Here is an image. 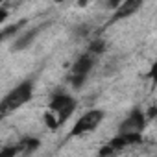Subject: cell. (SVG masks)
Here are the masks:
<instances>
[{"mask_svg": "<svg viewBox=\"0 0 157 157\" xmlns=\"http://www.w3.org/2000/svg\"><path fill=\"white\" fill-rule=\"evenodd\" d=\"M41 146V140L35 137H24L17 142V150L19 153H33L37 148Z\"/></svg>", "mask_w": 157, "mask_h": 157, "instance_id": "ba28073f", "label": "cell"}, {"mask_svg": "<svg viewBox=\"0 0 157 157\" xmlns=\"http://www.w3.org/2000/svg\"><path fill=\"white\" fill-rule=\"evenodd\" d=\"M105 113L102 109H89L85 111L80 118L76 120L74 128L70 129L68 137H82V135H87V133H93L104 120Z\"/></svg>", "mask_w": 157, "mask_h": 157, "instance_id": "277c9868", "label": "cell"}, {"mask_svg": "<svg viewBox=\"0 0 157 157\" xmlns=\"http://www.w3.org/2000/svg\"><path fill=\"white\" fill-rule=\"evenodd\" d=\"M56 4H63V2H67V0H54Z\"/></svg>", "mask_w": 157, "mask_h": 157, "instance_id": "4fadbf2b", "label": "cell"}, {"mask_svg": "<svg viewBox=\"0 0 157 157\" xmlns=\"http://www.w3.org/2000/svg\"><path fill=\"white\" fill-rule=\"evenodd\" d=\"M122 2V0H107V8H111V10H115L118 4Z\"/></svg>", "mask_w": 157, "mask_h": 157, "instance_id": "7c38bea8", "label": "cell"}, {"mask_svg": "<svg viewBox=\"0 0 157 157\" xmlns=\"http://www.w3.org/2000/svg\"><path fill=\"white\" fill-rule=\"evenodd\" d=\"M44 28H46V24H43V26H33V28L26 30L22 35H19V37L15 39V43H13V50H15V52H21V50L30 48V46L33 44L35 37H37V35L44 30Z\"/></svg>", "mask_w": 157, "mask_h": 157, "instance_id": "52a82bcc", "label": "cell"}, {"mask_svg": "<svg viewBox=\"0 0 157 157\" xmlns=\"http://www.w3.org/2000/svg\"><path fill=\"white\" fill-rule=\"evenodd\" d=\"M146 122H148V117L146 113L140 109V107H135L128 113V117L120 122L118 126V131L122 133H142L144 128H146Z\"/></svg>", "mask_w": 157, "mask_h": 157, "instance_id": "5b68a950", "label": "cell"}, {"mask_svg": "<svg viewBox=\"0 0 157 157\" xmlns=\"http://www.w3.org/2000/svg\"><path fill=\"white\" fill-rule=\"evenodd\" d=\"M142 6H144V0H122V2L115 8V13H113L111 21H109V24L118 22V21H124V19L135 15Z\"/></svg>", "mask_w": 157, "mask_h": 157, "instance_id": "8992f818", "label": "cell"}, {"mask_svg": "<svg viewBox=\"0 0 157 157\" xmlns=\"http://www.w3.org/2000/svg\"><path fill=\"white\" fill-rule=\"evenodd\" d=\"M0 2H2V0H0Z\"/></svg>", "mask_w": 157, "mask_h": 157, "instance_id": "5bb4252c", "label": "cell"}, {"mask_svg": "<svg viewBox=\"0 0 157 157\" xmlns=\"http://www.w3.org/2000/svg\"><path fill=\"white\" fill-rule=\"evenodd\" d=\"M32 96H33V80H22L0 100V120H4L6 117L13 115L19 107L28 104Z\"/></svg>", "mask_w": 157, "mask_h": 157, "instance_id": "7a4b0ae2", "label": "cell"}, {"mask_svg": "<svg viewBox=\"0 0 157 157\" xmlns=\"http://www.w3.org/2000/svg\"><path fill=\"white\" fill-rule=\"evenodd\" d=\"M76 105H78L76 104V98H72L68 93H61V91L59 93H54L50 96L48 109H46V113L43 117L46 128L52 129V131L59 129L72 117V113L76 111Z\"/></svg>", "mask_w": 157, "mask_h": 157, "instance_id": "6da1fadb", "label": "cell"}, {"mask_svg": "<svg viewBox=\"0 0 157 157\" xmlns=\"http://www.w3.org/2000/svg\"><path fill=\"white\" fill-rule=\"evenodd\" d=\"M104 50H105V41H104V39H94V41L91 43V46H89V52H93L94 56L104 54Z\"/></svg>", "mask_w": 157, "mask_h": 157, "instance_id": "9c48e42d", "label": "cell"}, {"mask_svg": "<svg viewBox=\"0 0 157 157\" xmlns=\"http://www.w3.org/2000/svg\"><path fill=\"white\" fill-rule=\"evenodd\" d=\"M96 57H98V56H94L93 52L87 50L85 54H82L80 57L74 61V65H72V68H70V72H68V83H70L74 89H80V87L87 82V78H89V74H91V70H93V67H94Z\"/></svg>", "mask_w": 157, "mask_h": 157, "instance_id": "3957f363", "label": "cell"}, {"mask_svg": "<svg viewBox=\"0 0 157 157\" xmlns=\"http://www.w3.org/2000/svg\"><path fill=\"white\" fill-rule=\"evenodd\" d=\"M8 15H10V13H8V10H4V8H0V24H2V22H4V21L8 19Z\"/></svg>", "mask_w": 157, "mask_h": 157, "instance_id": "8fae6325", "label": "cell"}, {"mask_svg": "<svg viewBox=\"0 0 157 157\" xmlns=\"http://www.w3.org/2000/svg\"><path fill=\"white\" fill-rule=\"evenodd\" d=\"M13 155H19L17 144H13V146H4V148H0V157H13Z\"/></svg>", "mask_w": 157, "mask_h": 157, "instance_id": "30bf717a", "label": "cell"}]
</instances>
